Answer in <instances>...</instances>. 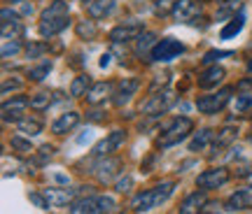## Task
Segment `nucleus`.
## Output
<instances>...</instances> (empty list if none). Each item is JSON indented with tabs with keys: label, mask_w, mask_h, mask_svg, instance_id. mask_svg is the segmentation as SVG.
Instances as JSON below:
<instances>
[{
	"label": "nucleus",
	"mask_w": 252,
	"mask_h": 214,
	"mask_svg": "<svg viewBox=\"0 0 252 214\" xmlns=\"http://www.w3.org/2000/svg\"><path fill=\"white\" fill-rule=\"evenodd\" d=\"M68 2H63V0H54L49 7L42 12V17H40V35L42 37H54L59 35L63 28L68 26Z\"/></svg>",
	"instance_id": "nucleus-1"
},
{
	"label": "nucleus",
	"mask_w": 252,
	"mask_h": 214,
	"mask_svg": "<svg viewBox=\"0 0 252 214\" xmlns=\"http://www.w3.org/2000/svg\"><path fill=\"white\" fill-rule=\"evenodd\" d=\"M173 182H163V184H157L154 188H150V191H145V193H140V196H135L133 200V210L135 212H150V210H154L157 205H161L163 200H168L173 193Z\"/></svg>",
	"instance_id": "nucleus-2"
},
{
	"label": "nucleus",
	"mask_w": 252,
	"mask_h": 214,
	"mask_svg": "<svg viewBox=\"0 0 252 214\" xmlns=\"http://www.w3.org/2000/svg\"><path fill=\"white\" fill-rule=\"evenodd\" d=\"M117 203L108 196H89L82 198V200H75L70 205L72 214H103V212H115Z\"/></svg>",
	"instance_id": "nucleus-3"
},
{
	"label": "nucleus",
	"mask_w": 252,
	"mask_h": 214,
	"mask_svg": "<svg viewBox=\"0 0 252 214\" xmlns=\"http://www.w3.org/2000/svg\"><path fill=\"white\" fill-rule=\"evenodd\" d=\"M191 128H194L191 119H187V116L175 119V121H173L168 128H166V133L159 137V147H173V144L182 142V140H185V137L191 133Z\"/></svg>",
	"instance_id": "nucleus-4"
},
{
	"label": "nucleus",
	"mask_w": 252,
	"mask_h": 214,
	"mask_svg": "<svg viewBox=\"0 0 252 214\" xmlns=\"http://www.w3.org/2000/svg\"><path fill=\"white\" fill-rule=\"evenodd\" d=\"M185 52L182 42L173 40V37H166V40H159L152 49V61H159V63H168L173 58H178L180 54Z\"/></svg>",
	"instance_id": "nucleus-5"
},
{
	"label": "nucleus",
	"mask_w": 252,
	"mask_h": 214,
	"mask_svg": "<svg viewBox=\"0 0 252 214\" xmlns=\"http://www.w3.org/2000/svg\"><path fill=\"white\" fill-rule=\"evenodd\" d=\"M231 93H234V89H231V86H226V89L217 91V93H213V96H203V98H198L196 100L198 112H203V114H213V112H217V109H222V107L229 103Z\"/></svg>",
	"instance_id": "nucleus-6"
},
{
	"label": "nucleus",
	"mask_w": 252,
	"mask_h": 214,
	"mask_svg": "<svg viewBox=\"0 0 252 214\" xmlns=\"http://www.w3.org/2000/svg\"><path fill=\"white\" fill-rule=\"evenodd\" d=\"M229 182V172L226 168H213V170H206L201 172L196 179V187H201L203 191H210V188H217Z\"/></svg>",
	"instance_id": "nucleus-7"
},
{
	"label": "nucleus",
	"mask_w": 252,
	"mask_h": 214,
	"mask_svg": "<svg viewBox=\"0 0 252 214\" xmlns=\"http://www.w3.org/2000/svg\"><path fill=\"white\" fill-rule=\"evenodd\" d=\"M140 33H143V24H135V21H131V24H119V26H115L110 30V40H112L115 45H119V42L138 40Z\"/></svg>",
	"instance_id": "nucleus-8"
},
{
	"label": "nucleus",
	"mask_w": 252,
	"mask_h": 214,
	"mask_svg": "<svg viewBox=\"0 0 252 214\" xmlns=\"http://www.w3.org/2000/svg\"><path fill=\"white\" fill-rule=\"evenodd\" d=\"M28 105H31V100L24 98V96H19V98H14V100H7V103L2 105V121L9 124V121L24 119V112H26Z\"/></svg>",
	"instance_id": "nucleus-9"
},
{
	"label": "nucleus",
	"mask_w": 252,
	"mask_h": 214,
	"mask_svg": "<svg viewBox=\"0 0 252 214\" xmlns=\"http://www.w3.org/2000/svg\"><path fill=\"white\" fill-rule=\"evenodd\" d=\"M173 103H175V96H173L171 91H161L159 96H152L150 103H145L143 112L145 114H161V112H166V109H171Z\"/></svg>",
	"instance_id": "nucleus-10"
},
{
	"label": "nucleus",
	"mask_w": 252,
	"mask_h": 214,
	"mask_svg": "<svg viewBox=\"0 0 252 214\" xmlns=\"http://www.w3.org/2000/svg\"><path fill=\"white\" fill-rule=\"evenodd\" d=\"M226 210L229 212H241V210H252V187H245L236 191L234 196L226 200Z\"/></svg>",
	"instance_id": "nucleus-11"
},
{
	"label": "nucleus",
	"mask_w": 252,
	"mask_h": 214,
	"mask_svg": "<svg viewBox=\"0 0 252 214\" xmlns=\"http://www.w3.org/2000/svg\"><path fill=\"white\" fill-rule=\"evenodd\" d=\"M124 140H126V133H124V131H115V133L110 135L108 140H103V142L96 144L94 154H96V156H108V154H112L115 149H119V147L124 144Z\"/></svg>",
	"instance_id": "nucleus-12"
},
{
	"label": "nucleus",
	"mask_w": 252,
	"mask_h": 214,
	"mask_svg": "<svg viewBox=\"0 0 252 214\" xmlns=\"http://www.w3.org/2000/svg\"><path fill=\"white\" fill-rule=\"evenodd\" d=\"M138 86H140V81L138 80H133V77H128V80H124L122 84H119V89H117V93L112 96V103L117 107H122V105H126L128 100H131V96H133L135 91H138Z\"/></svg>",
	"instance_id": "nucleus-13"
},
{
	"label": "nucleus",
	"mask_w": 252,
	"mask_h": 214,
	"mask_svg": "<svg viewBox=\"0 0 252 214\" xmlns=\"http://www.w3.org/2000/svg\"><path fill=\"white\" fill-rule=\"evenodd\" d=\"M21 30H24V26H21V21H19L17 14L9 12V9H2V37H5V40L17 37V35H21Z\"/></svg>",
	"instance_id": "nucleus-14"
},
{
	"label": "nucleus",
	"mask_w": 252,
	"mask_h": 214,
	"mask_svg": "<svg viewBox=\"0 0 252 214\" xmlns=\"http://www.w3.org/2000/svg\"><path fill=\"white\" fill-rule=\"evenodd\" d=\"M84 9H87V14L91 19H103L115 9V0H87Z\"/></svg>",
	"instance_id": "nucleus-15"
},
{
	"label": "nucleus",
	"mask_w": 252,
	"mask_h": 214,
	"mask_svg": "<svg viewBox=\"0 0 252 214\" xmlns=\"http://www.w3.org/2000/svg\"><path fill=\"white\" fill-rule=\"evenodd\" d=\"M122 168V160L119 159H105L100 160L98 165H96V175H98V182H103V184H108V182H112V177L117 175V170Z\"/></svg>",
	"instance_id": "nucleus-16"
},
{
	"label": "nucleus",
	"mask_w": 252,
	"mask_h": 214,
	"mask_svg": "<svg viewBox=\"0 0 252 214\" xmlns=\"http://www.w3.org/2000/svg\"><path fill=\"white\" fill-rule=\"evenodd\" d=\"M224 68H220V65H213V68H208L206 72H201L198 75V86L201 89H213V86H217L220 81L224 80Z\"/></svg>",
	"instance_id": "nucleus-17"
},
{
	"label": "nucleus",
	"mask_w": 252,
	"mask_h": 214,
	"mask_svg": "<svg viewBox=\"0 0 252 214\" xmlns=\"http://www.w3.org/2000/svg\"><path fill=\"white\" fill-rule=\"evenodd\" d=\"M198 14V5L194 0H178L173 7V17L178 21H191Z\"/></svg>",
	"instance_id": "nucleus-18"
},
{
	"label": "nucleus",
	"mask_w": 252,
	"mask_h": 214,
	"mask_svg": "<svg viewBox=\"0 0 252 214\" xmlns=\"http://www.w3.org/2000/svg\"><path fill=\"white\" fill-rule=\"evenodd\" d=\"M77 124H80V114L77 112H65V114H61L52 124V133L63 135V133H68V131H72Z\"/></svg>",
	"instance_id": "nucleus-19"
},
{
	"label": "nucleus",
	"mask_w": 252,
	"mask_h": 214,
	"mask_svg": "<svg viewBox=\"0 0 252 214\" xmlns=\"http://www.w3.org/2000/svg\"><path fill=\"white\" fill-rule=\"evenodd\" d=\"M42 193H45L49 207H61L75 196V188H70V191H65V188H45Z\"/></svg>",
	"instance_id": "nucleus-20"
},
{
	"label": "nucleus",
	"mask_w": 252,
	"mask_h": 214,
	"mask_svg": "<svg viewBox=\"0 0 252 214\" xmlns=\"http://www.w3.org/2000/svg\"><path fill=\"white\" fill-rule=\"evenodd\" d=\"M112 93V84L110 81H100V84H94L89 89V93H87V100H89L91 105H96V103H100V100H105Z\"/></svg>",
	"instance_id": "nucleus-21"
},
{
	"label": "nucleus",
	"mask_w": 252,
	"mask_h": 214,
	"mask_svg": "<svg viewBox=\"0 0 252 214\" xmlns=\"http://www.w3.org/2000/svg\"><path fill=\"white\" fill-rule=\"evenodd\" d=\"M19 131L24 135H28V137L40 135L42 133V121L37 116H24V119H19Z\"/></svg>",
	"instance_id": "nucleus-22"
},
{
	"label": "nucleus",
	"mask_w": 252,
	"mask_h": 214,
	"mask_svg": "<svg viewBox=\"0 0 252 214\" xmlns=\"http://www.w3.org/2000/svg\"><path fill=\"white\" fill-rule=\"evenodd\" d=\"M201 205H206V193H203V188L201 191H194L191 196L182 203V207H180V212L182 214H187V212H196Z\"/></svg>",
	"instance_id": "nucleus-23"
},
{
	"label": "nucleus",
	"mask_w": 252,
	"mask_h": 214,
	"mask_svg": "<svg viewBox=\"0 0 252 214\" xmlns=\"http://www.w3.org/2000/svg\"><path fill=\"white\" fill-rule=\"evenodd\" d=\"M157 45V35L154 33H140L138 35V45H135V54L138 56H147V52Z\"/></svg>",
	"instance_id": "nucleus-24"
},
{
	"label": "nucleus",
	"mask_w": 252,
	"mask_h": 214,
	"mask_svg": "<svg viewBox=\"0 0 252 214\" xmlns=\"http://www.w3.org/2000/svg\"><path fill=\"white\" fill-rule=\"evenodd\" d=\"M243 14H238V17H234L231 19V21H229V26H224L222 28V33H220V35H222V40H229V37H234V35H238V33H241V28H243Z\"/></svg>",
	"instance_id": "nucleus-25"
},
{
	"label": "nucleus",
	"mask_w": 252,
	"mask_h": 214,
	"mask_svg": "<svg viewBox=\"0 0 252 214\" xmlns=\"http://www.w3.org/2000/svg\"><path fill=\"white\" fill-rule=\"evenodd\" d=\"M210 137H213V131H198L196 135H194V140H191V142H189V149H191V152H198V149H203V147H206L208 142H210Z\"/></svg>",
	"instance_id": "nucleus-26"
},
{
	"label": "nucleus",
	"mask_w": 252,
	"mask_h": 214,
	"mask_svg": "<svg viewBox=\"0 0 252 214\" xmlns=\"http://www.w3.org/2000/svg\"><path fill=\"white\" fill-rule=\"evenodd\" d=\"M91 84L89 80V75H80V77H75V81H72V86H70V96H84L87 93V86Z\"/></svg>",
	"instance_id": "nucleus-27"
},
{
	"label": "nucleus",
	"mask_w": 252,
	"mask_h": 214,
	"mask_svg": "<svg viewBox=\"0 0 252 214\" xmlns=\"http://www.w3.org/2000/svg\"><path fill=\"white\" fill-rule=\"evenodd\" d=\"M49 70H52V63L45 61L42 65H37V68H31V70H28V77H31L33 81H40L49 75Z\"/></svg>",
	"instance_id": "nucleus-28"
},
{
	"label": "nucleus",
	"mask_w": 252,
	"mask_h": 214,
	"mask_svg": "<svg viewBox=\"0 0 252 214\" xmlns=\"http://www.w3.org/2000/svg\"><path fill=\"white\" fill-rule=\"evenodd\" d=\"M49 105H52V96H49V93H35V96L31 98V107L37 109V112H40V109H47Z\"/></svg>",
	"instance_id": "nucleus-29"
},
{
	"label": "nucleus",
	"mask_w": 252,
	"mask_h": 214,
	"mask_svg": "<svg viewBox=\"0 0 252 214\" xmlns=\"http://www.w3.org/2000/svg\"><path fill=\"white\" fill-rule=\"evenodd\" d=\"M236 137V131L234 128H224L222 133H220V137H215V144H213V149H217V147H224L226 142H231Z\"/></svg>",
	"instance_id": "nucleus-30"
},
{
	"label": "nucleus",
	"mask_w": 252,
	"mask_h": 214,
	"mask_svg": "<svg viewBox=\"0 0 252 214\" xmlns=\"http://www.w3.org/2000/svg\"><path fill=\"white\" fill-rule=\"evenodd\" d=\"M77 33H80V37L94 40V37H96V28H94V24H91V21H82L80 26H77Z\"/></svg>",
	"instance_id": "nucleus-31"
},
{
	"label": "nucleus",
	"mask_w": 252,
	"mask_h": 214,
	"mask_svg": "<svg viewBox=\"0 0 252 214\" xmlns=\"http://www.w3.org/2000/svg\"><path fill=\"white\" fill-rule=\"evenodd\" d=\"M175 2H178V0H157V2H154V12H157V14H168V12H173Z\"/></svg>",
	"instance_id": "nucleus-32"
},
{
	"label": "nucleus",
	"mask_w": 252,
	"mask_h": 214,
	"mask_svg": "<svg viewBox=\"0 0 252 214\" xmlns=\"http://www.w3.org/2000/svg\"><path fill=\"white\" fill-rule=\"evenodd\" d=\"M12 149H17L19 154H31V152H33L31 142H28V140H24V137H12Z\"/></svg>",
	"instance_id": "nucleus-33"
},
{
	"label": "nucleus",
	"mask_w": 252,
	"mask_h": 214,
	"mask_svg": "<svg viewBox=\"0 0 252 214\" xmlns=\"http://www.w3.org/2000/svg\"><path fill=\"white\" fill-rule=\"evenodd\" d=\"M224 56H234V52H208L203 56V65H210V63L220 61V58H224Z\"/></svg>",
	"instance_id": "nucleus-34"
},
{
	"label": "nucleus",
	"mask_w": 252,
	"mask_h": 214,
	"mask_svg": "<svg viewBox=\"0 0 252 214\" xmlns=\"http://www.w3.org/2000/svg\"><path fill=\"white\" fill-rule=\"evenodd\" d=\"M21 52V45L19 42H5V47H2V58H9V56H14V54Z\"/></svg>",
	"instance_id": "nucleus-35"
},
{
	"label": "nucleus",
	"mask_w": 252,
	"mask_h": 214,
	"mask_svg": "<svg viewBox=\"0 0 252 214\" xmlns=\"http://www.w3.org/2000/svg\"><path fill=\"white\" fill-rule=\"evenodd\" d=\"M250 105H252V96H241L236 100V112H245Z\"/></svg>",
	"instance_id": "nucleus-36"
},
{
	"label": "nucleus",
	"mask_w": 252,
	"mask_h": 214,
	"mask_svg": "<svg viewBox=\"0 0 252 214\" xmlns=\"http://www.w3.org/2000/svg\"><path fill=\"white\" fill-rule=\"evenodd\" d=\"M131 187H133V179L131 177H124L117 182V191L119 193H126V191H131Z\"/></svg>",
	"instance_id": "nucleus-37"
},
{
	"label": "nucleus",
	"mask_w": 252,
	"mask_h": 214,
	"mask_svg": "<svg viewBox=\"0 0 252 214\" xmlns=\"http://www.w3.org/2000/svg\"><path fill=\"white\" fill-rule=\"evenodd\" d=\"M9 89H21V81H19V80H14V81L5 80V81H2V96H7Z\"/></svg>",
	"instance_id": "nucleus-38"
},
{
	"label": "nucleus",
	"mask_w": 252,
	"mask_h": 214,
	"mask_svg": "<svg viewBox=\"0 0 252 214\" xmlns=\"http://www.w3.org/2000/svg\"><path fill=\"white\" fill-rule=\"evenodd\" d=\"M26 52H28V56H31V58H35V56H40V54L45 52V45H28L26 47Z\"/></svg>",
	"instance_id": "nucleus-39"
},
{
	"label": "nucleus",
	"mask_w": 252,
	"mask_h": 214,
	"mask_svg": "<svg viewBox=\"0 0 252 214\" xmlns=\"http://www.w3.org/2000/svg\"><path fill=\"white\" fill-rule=\"evenodd\" d=\"M89 119H91V121H103V119H105V114H103V112H91Z\"/></svg>",
	"instance_id": "nucleus-40"
},
{
	"label": "nucleus",
	"mask_w": 252,
	"mask_h": 214,
	"mask_svg": "<svg viewBox=\"0 0 252 214\" xmlns=\"http://www.w3.org/2000/svg\"><path fill=\"white\" fill-rule=\"evenodd\" d=\"M105 65H110V56L105 54V56H100V68H105Z\"/></svg>",
	"instance_id": "nucleus-41"
},
{
	"label": "nucleus",
	"mask_w": 252,
	"mask_h": 214,
	"mask_svg": "<svg viewBox=\"0 0 252 214\" xmlns=\"http://www.w3.org/2000/svg\"><path fill=\"white\" fill-rule=\"evenodd\" d=\"M21 9H24V14H33V5H24Z\"/></svg>",
	"instance_id": "nucleus-42"
},
{
	"label": "nucleus",
	"mask_w": 252,
	"mask_h": 214,
	"mask_svg": "<svg viewBox=\"0 0 252 214\" xmlns=\"http://www.w3.org/2000/svg\"><path fill=\"white\" fill-rule=\"evenodd\" d=\"M7 2H26V0H7Z\"/></svg>",
	"instance_id": "nucleus-43"
},
{
	"label": "nucleus",
	"mask_w": 252,
	"mask_h": 214,
	"mask_svg": "<svg viewBox=\"0 0 252 214\" xmlns=\"http://www.w3.org/2000/svg\"><path fill=\"white\" fill-rule=\"evenodd\" d=\"M248 70H250V72H252V61H250V63H248Z\"/></svg>",
	"instance_id": "nucleus-44"
},
{
	"label": "nucleus",
	"mask_w": 252,
	"mask_h": 214,
	"mask_svg": "<svg viewBox=\"0 0 252 214\" xmlns=\"http://www.w3.org/2000/svg\"><path fill=\"white\" fill-rule=\"evenodd\" d=\"M220 2H226V0H220Z\"/></svg>",
	"instance_id": "nucleus-45"
},
{
	"label": "nucleus",
	"mask_w": 252,
	"mask_h": 214,
	"mask_svg": "<svg viewBox=\"0 0 252 214\" xmlns=\"http://www.w3.org/2000/svg\"><path fill=\"white\" fill-rule=\"evenodd\" d=\"M250 142H252V135H250Z\"/></svg>",
	"instance_id": "nucleus-46"
}]
</instances>
